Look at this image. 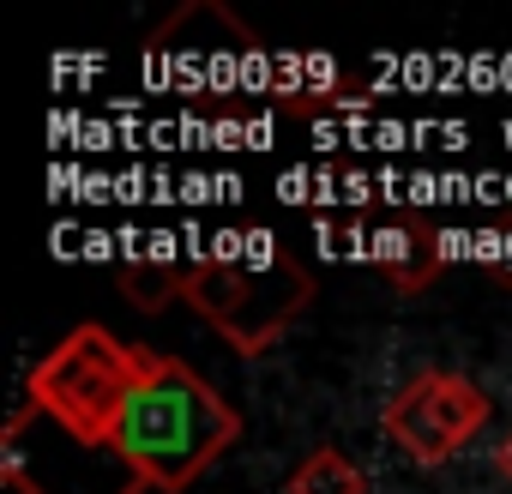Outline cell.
<instances>
[{"mask_svg":"<svg viewBox=\"0 0 512 494\" xmlns=\"http://www.w3.org/2000/svg\"><path fill=\"white\" fill-rule=\"evenodd\" d=\"M235 440L241 416L217 398V386L193 362L151 350L109 452L127 464V494H187Z\"/></svg>","mask_w":512,"mask_h":494,"instance_id":"1","label":"cell"},{"mask_svg":"<svg viewBox=\"0 0 512 494\" xmlns=\"http://www.w3.org/2000/svg\"><path fill=\"white\" fill-rule=\"evenodd\" d=\"M151 350L145 344H121L109 326H73L25 380V404L13 416L7 434H19L31 416H49L61 434H73L79 446H109L115 422L145 374Z\"/></svg>","mask_w":512,"mask_h":494,"instance_id":"2","label":"cell"},{"mask_svg":"<svg viewBox=\"0 0 512 494\" xmlns=\"http://www.w3.org/2000/svg\"><path fill=\"white\" fill-rule=\"evenodd\" d=\"M181 302L235 350V356H266L308 308L314 278L290 254H278L272 235L253 241L247 260H193L181 272Z\"/></svg>","mask_w":512,"mask_h":494,"instance_id":"3","label":"cell"},{"mask_svg":"<svg viewBox=\"0 0 512 494\" xmlns=\"http://www.w3.org/2000/svg\"><path fill=\"white\" fill-rule=\"evenodd\" d=\"M488 416H494V404H488V392L470 374L428 368L410 386H398V398L380 410V428L416 464H446L488 428Z\"/></svg>","mask_w":512,"mask_h":494,"instance_id":"4","label":"cell"},{"mask_svg":"<svg viewBox=\"0 0 512 494\" xmlns=\"http://www.w3.org/2000/svg\"><path fill=\"white\" fill-rule=\"evenodd\" d=\"M368 254L380 260V272L392 278L398 296H416V290H428L434 272H440V235H434V223H428L422 211H404V217H386V223L374 229V247H368Z\"/></svg>","mask_w":512,"mask_h":494,"instance_id":"5","label":"cell"},{"mask_svg":"<svg viewBox=\"0 0 512 494\" xmlns=\"http://www.w3.org/2000/svg\"><path fill=\"white\" fill-rule=\"evenodd\" d=\"M284 494H368V476H362V464H356L350 452L314 446V452L296 464V476L284 482Z\"/></svg>","mask_w":512,"mask_h":494,"instance_id":"6","label":"cell"},{"mask_svg":"<svg viewBox=\"0 0 512 494\" xmlns=\"http://www.w3.org/2000/svg\"><path fill=\"white\" fill-rule=\"evenodd\" d=\"M181 272L175 260H145V266H121V290L139 314H163L175 296H181Z\"/></svg>","mask_w":512,"mask_h":494,"instance_id":"7","label":"cell"},{"mask_svg":"<svg viewBox=\"0 0 512 494\" xmlns=\"http://www.w3.org/2000/svg\"><path fill=\"white\" fill-rule=\"evenodd\" d=\"M494 470H500V476H506V482H512V434H506V440H500V446H494Z\"/></svg>","mask_w":512,"mask_h":494,"instance_id":"8","label":"cell"}]
</instances>
